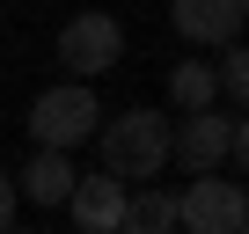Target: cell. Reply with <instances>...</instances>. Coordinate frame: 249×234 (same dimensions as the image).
I'll use <instances>...</instances> for the list:
<instances>
[{
    "label": "cell",
    "instance_id": "obj_7",
    "mask_svg": "<svg viewBox=\"0 0 249 234\" xmlns=\"http://www.w3.org/2000/svg\"><path fill=\"white\" fill-rule=\"evenodd\" d=\"M117 212H124V176H110V168L73 176V190H66V219H73L81 234H117Z\"/></svg>",
    "mask_w": 249,
    "mask_h": 234
},
{
    "label": "cell",
    "instance_id": "obj_4",
    "mask_svg": "<svg viewBox=\"0 0 249 234\" xmlns=\"http://www.w3.org/2000/svg\"><path fill=\"white\" fill-rule=\"evenodd\" d=\"M117 59H124V30H117V15L88 8V15H73V22L59 30V66H66L73 81H103Z\"/></svg>",
    "mask_w": 249,
    "mask_h": 234
},
{
    "label": "cell",
    "instance_id": "obj_13",
    "mask_svg": "<svg viewBox=\"0 0 249 234\" xmlns=\"http://www.w3.org/2000/svg\"><path fill=\"white\" fill-rule=\"evenodd\" d=\"M227 161H234V168H242V183H249V110L234 117V147H227Z\"/></svg>",
    "mask_w": 249,
    "mask_h": 234
},
{
    "label": "cell",
    "instance_id": "obj_9",
    "mask_svg": "<svg viewBox=\"0 0 249 234\" xmlns=\"http://www.w3.org/2000/svg\"><path fill=\"white\" fill-rule=\"evenodd\" d=\"M176 227V198L169 190H154V176L132 190L124 183V212H117V234H169Z\"/></svg>",
    "mask_w": 249,
    "mask_h": 234
},
{
    "label": "cell",
    "instance_id": "obj_8",
    "mask_svg": "<svg viewBox=\"0 0 249 234\" xmlns=\"http://www.w3.org/2000/svg\"><path fill=\"white\" fill-rule=\"evenodd\" d=\"M15 190H22L37 212L66 205V190H73V161H66V147H37V154H30V168L15 176Z\"/></svg>",
    "mask_w": 249,
    "mask_h": 234
},
{
    "label": "cell",
    "instance_id": "obj_6",
    "mask_svg": "<svg viewBox=\"0 0 249 234\" xmlns=\"http://www.w3.org/2000/svg\"><path fill=\"white\" fill-rule=\"evenodd\" d=\"M169 22H176V37H183V44L220 51V44H234V37H242L249 0H169Z\"/></svg>",
    "mask_w": 249,
    "mask_h": 234
},
{
    "label": "cell",
    "instance_id": "obj_2",
    "mask_svg": "<svg viewBox=\"0 0 249 234\" xmlns=\"http://www.w3.org/2000/svg\"><path fill=\"white\" fill-rule=\"evenodd\" d=\"M95 125H103V102H95V88L88 81H59V88H44L37 102H30V139L37 147H88L95 139Z\"/></svg>",
    "mask_w": 249,
    "mask_h": 234
},
{
    "label": "cell",
    "instance_id": "obj_12",
    "mask_svg": "<svg viewBox=\"0 0 249 234\" xmlns=\"http://www.w3.org/2000/svg\"><path fill=\"white\" fill-rule=\"evenodd\" d=\"M15 212H22V190H15V176H8V168H0V234L15 227Z\"/></svg>",
    "mask_w": 249,
    "mask_h": 234
},
{
    "label": "cell",
    "instance_id": "obj_3",
    "mask_svg": "<svg viewBox=\"0 0 249 234\" xmlns=\"http://www.w3.org/2000/svg\"><path fill=\"white\" fill-rule=\"evenodd\" d=\"M176 227L191 234H242L249 227V183H227L220 168H198L176 198Z\"/></svg>",
    "mask_w": 249,
    "mask_h": 234
},
{
    "label": "cell",
    "instance_id": "obj_11",
    "mask_svg": "<svg viewBox=\"0 0 249 234\" xmlns=\"http://www.w3.org/2000/svg\"><path fill=\"white\" fill-rule=\"evenodd\" d=\"M220 95L249 110V44H220Z\"/></svg>",
    "mask_w": 249,
    "mask_h": 234
},
{
    "label": "cell",
    "instance_id": "obj_10",
    "mask_svg": "<svg viewBox=\"0 0 249 234\" xmlns=\"http://www.w3.org/2000/svg\"><path fill=\"white\" fill-rule=\"evenodd\" d=\"M169 102H176V110H205V102H220V66H213V59H183V66H169Z\"/></svg>",
    "mask_w": 249,
    "mask_h": 234
},
{
    "label": "cell",
    "instance_id": "obj_14",
    "mask_svg": "<svg viewBox=\"0 0 249 234\" xmlns=\"http://www.w3.org/2000/svg\"><path fill=\"white\" fill-rule=\"evenodd\" d=\"M242 30H249V22H242Z\"/></svg>",
    "mask_w": 249,
    "mask_h": 234
},
{
    "label": "cell",
    "instance_id": "obj_5",
    "mask_svg": "<svg viewBox=\"0 0 249 234\" xmlns=\"http://www.w3.org/2000/svg\"><path fill=\"white\" fill-rule=\"evenodd\" d=\"M227 147H234V117L227 110H183V125H169V161H183L191 176L198 168H220L227 161Z\"/></svg>",
    "mask_w": 249,
    "mask_h": 234
},
{
    "label": "cell",
    "instance_id": "obj_1",
    "mask_svg": "<svg viewBox=\"0 0 249 234\" xmlns=\"http://www.w3.org/2000/svg\"><path fill=\"white\" fill-rule=\"evenodd\" d=\"M95 154H103V168L124 176V183L161 176V168H169V117H154V110H117V117H110V110H103Z\"/></svg>",
    "mask_w": 249,
    "mask_h": 234
}]
</instances>
